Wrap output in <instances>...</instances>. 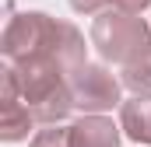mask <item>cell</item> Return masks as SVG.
<instances>
[{
	"mask_svg": "<svg viewBox=\"0 0 151 147\" xmlns=\"http://www.w3.org/2000/svg\"><path fill=\"white\" fill-rule=\"evenodd\" d=\"M4 56L7 63L49 60L63 70H77L84 63V39L67 21H53L46 14H18L4 28Z\"/></svg>",
	"mask_w": 151,
	"mask_h": 147,
	"instance_id": "obj_1",
	"label": "cell"
},
{
	"mask_svg": "<svg viewBox=\"0 0 151 147\" xmlns=\"http://www.w3.org/2000/svg\"><path fill=\"white\" fill-rule=\"evenodd\" d=\"M21 98L32 109L35 123H60L67 112L74 109V95H70V77H63L60 63L49 60H25V63H11Z\"/></svg>",
	"mask_w": 151,
	"mask_h": 147,
	"instance_id": "obj_2",
	"label": "cell"
},
{
	"mask_svg": "<svg viewBox=\"0 0 151 147\" xmlns=\"http://www.w3.org/2000/svg\"><path fill=\"white\" fill-rule=\"evenodd\" d=\"M91 46L106 60H113V63H130L137 53H144L151 46V32L137 14L116 7V11H106V14L95 18V25H91Z\"/></svg>",
	"mask_w": 151,
	"mask_h": 147,
	"instance_id": "obj_3",
	"label": "cell"
},
{
	"mask_svg": "<svg viewBox=\"0 0 151 147\" xmlns=\"http://www.w3.org/2000/svg\"><path fill=\"white\" fill-rule=\"evenodd\" d=\"M70 95L77 109L106 112L119 105V81L99 63H81L77 70H70Z\"/></svg>",
	"mask_w": 151,
	"mask_h": 147,
	"instance_id": "obj_4",
	"label": "cell"
},
{
	"mask_svg": "<svg viewBox=\"0 0 151 147\" xmlns=\"http://www.w3.org/2000/svg\"><path fill=\"white\" fill-rule=\"evenodd\" d=\"M32 123H35V116L21 98L14 67L7 63V70H4V98H0V133H4V140H21V137H28Z\"/></svg>",
	"mask_w": 151,
	"mask_h": 147,
	"instance_id": "obj_5",
	"label": "cell"
},
{
	"mask_svg": "<svg viewBox=\"0 0 151 147\" xmlns=\"http://www.w3.org/2000/svg\"><path fill=\"white\" fill-rule=\"evenodd\" d=\"M119 144V126L113 119L91 112L70 126V147H116Z\"/></svg>",
	"mask_w": 151,
	"mask_h": 147,
	"instance_id": "obj_6",
	"label": "cell"
},
{
	"mask_svg": "<svg viewBox=\"0 0 151 147\" xmlns=\"http://www.w3.org/2000/svg\"><path fill=\"white\" fill-rule=\"evenodd\" d=\"M119 119H123V130H127L134 140H141V144H151V98L137 95V98L123 102V112H119Z\"/></svg>",
	"mask_w": 151,
	"mask_h": 147,
	"instance_id": "obj_7",
	"label": "cell"
},
{
	"mask_svg": "<svg viewBox=\"0 0 151 147\" xmlns=\"http://www.w3.org/2000/svg\"><path fill=\"white\" fill-rule=\"evenodd\" d=\"M123 84H127L134 95L151 98V46L144 53H137L130 63H123Z\"/></svg>",
	"mask_w": 151,
	"mask_h": 147,
	"instance_id": "obj_8",
	"label": "cell"
},
{
	"mask_svg": "<svg viewBox=\"0 0 151 147\" xmlns=\"http://www.w3.org/2000/svg\"><path fill=\"white\" fill-rule=\"evenodd\" d=\"M32 147H70V130H39Z\"/></svg>",
	"mask_w": 151,
	"mask_h": 147,
	"instance_id": "obj_9",
	"label": "cell"
},
{
	"mask_svg": "<svg viewBox=\"0 0 151 147\" xmlns=\"http://www.w3.org/2000/svg\"><path fill=\"white\" fill-rule=\"evenodd\" d=\"M70 7L81 11V14H99V11L113 7V0H70Z\"/></svg>",
	"mask_w": 151,
	"mask_h": 147,
	"instance_id": "obj_10",
	"label": "cell"
},
{
	"mask_svg": "<svg viewBox=\"0 0 151 147\" xmlns=\"http://www.w3.org/2000/svg\"><path fill=\"white\" fill-rule=\"evenodd\" d=\"M148 4H151V0H113V7H119V11H130V14H141Z\"/></svg>",
	"mask_w": 151,
	"mask_h": 147,
	"instance_id": "obj_11",
	"label": "cell"
}]
</instances>
